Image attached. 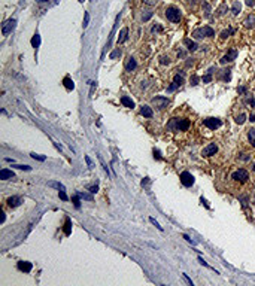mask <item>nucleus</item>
Returning a JSON list of instances; mask_svg holds the SVG:
<instances>
[{
	"instance_id": "nucleus-1",
	"label": "nucleus",
	"mask_w": 255,
	"mask_h": 286,
	"mask_svg": "<svg viewBox=\"0 0 255 286\" xmlns=\"http://www.w3.org/2000/svg\"><path fill=\"white\" fill-rule=\"evenodd\" d=\"M167 127H169L170 130H175V131H185V130H188V127H190V121H188V119L173 118V119L169 122Z\"/></svg>"
},
{
	"instance_id": "nucleus-2",
	"label": "nucleus",
	"mask_w": 255,
	"mask_h": 286,
	"mask_svg": "<svg viewBox=\"0 0 255 286\" xmlns=\"http://www.w3.org/2000/svg\"><path fill=\"white\" fill-rule=\"evenodd\" d=\"M212 36H215V30H213L212 27H209V26H204V27L197 29V30H194V31H193V37H195V39H201V37H212Z\"/></svg>"
},
{
	"instance_id": "nucleus-3",
	"label": "nucleus",
	"mask_w": 255,
	"mask_h": 286,
	"mask_svg": "<svg viewBox=\"0 0 255 286\" xmlns=\"http://www.w3.org/2000/svg\"><path fill=\"white\" fill-rule=\"evenodd\" d=\"M166 18L172 23H179L181 21V11L175 6H169L166 9Z\"/></svg>"
},
{
	"instance_id": "nucleus-4",
	"label": "nucleus",
	"mask_w": 255,
	"mask_h": 286,
	"mask_svg": "<svg viewBox=\"0 0 255 286\" xmlns=\"http://www.w3.org/2000/svg\"><path fill=\"white\" fill-rule=\"evenodd\" d=\"M231 179L236 180V182H246L249 179V173L245 170V168H239L236 170L233 174H231Z\"/></svg>"
},
{
	"instance_id": "nucleus-5",
	"label": "nucleus",
	"mask_w": 255,
	"mask_h": 286,
	"mask_svg": "<svg viewBox=\"0 0 255 286\" xmlns=\"http://www.w3.org/2000/svg\"><path fill=\"white\" fill-rule=\"evenodd\" d=\"M203 124H204V127H207L210 130H215V128H219L222 125V121L218 119V118H206L203 121Z\"/></svg>"
},
{
	"instance_id": "nucleus-6",
	"label": "nucleus",
	"mask_w": 255,
	"mask_h": 286,
	"mask_svg": "<svg viewBox=\"0 0 255 286\" xmlns=\"http://www.w3.org/2000/svg\"><path fill=\"white\" fill-rule=\"evenodd\" d=\"M15 26H17V20H8V21L3 24V27H2V34H3V36H8L9 33H12V30L15 29Z\"/></svg>"
},
{
	"instance_id": "nucleus-7",
	"label": "nucleus",
	"mask_w": 255,
	"mask_h": 286,
	"mask_svg": "<svg viewBox=\"0 0 255 286\" xmlns=\"http://www.w3.org/2000/svg\"><path fill=\"white\" fill-rule=\"evenodd\" d=\"M152 105L158 110H163L164 108L169 106V99H166V97H155V99H152Z\"/></svg>"
},
{
	"instance_id": "nucleus-8",
	"label": "nucleus",
	"mask_w": 255,
	"mask_h": 286,
	"mask_svg": "<svg viewBox=\"0 0 255 286\" xmlns=\"http://www.w3.org/2000/svg\"><path fill=\"white\" fill-rule=\"evenodd\" d=\"M181 182H182L184 186H193L194 185V177H193L191 173L184 171V173H181Z\"/></svg>"
},
{
	"instance_id": "nucleus-9",
	"label": "nucleus",
	"mask_w": 255,
	"mask_h": 286,
	"mask_svg": "<svg viewBox=\"0 0 255 286\" xmlns=\"http://www.w3.org/2000/svg\"><path fill=\"white\" fill-rule=\"evenodd\" d=\"M216 152H218L216 143H210V145H207V146L201 151V155H203V157H212V155H215Z\"/></svg>"
},
{
	"instance_id": "nucleus-10",
	"label": "nucleus",
	"mask_w": 255,
	"mask_h": 286,
	"mask_svg": "<svg viewBox=\"0 0 255 286\" xmlns=\"http://www.w3.org/2000/svg\"><path fill=\"white\" fill-rule=\"evenodd\" d=\"M236 57H237V51H236V49H231V51H228V54H225V55L221 58V63H222V64H225V63H231Z\"/></svg>"
},
{
	"instance_id": "nucleus-11",
	"label": "nucleus",
	"mask_w": 255,
	"mask_h": 286,
	"mask_svg": "<svg viewBox=\"0 0 255 286\" xmlns=\"http://www.w3.org/2000/svg\"><path fill=\"white\" fill-rule=\"evenodd\" d=\"M15 177V173L12 170H8V168H3L0 171V179L2 180H8V179H14Z\"/></svg>"
},
{
	"instance_id": "nucleus-12",
	"label": "nucleus",
	"mask_w": 255,
	"mask_h": 286,
	"mask_svg": "<svg viewBox=\"0 0 255 286\" xmlns=\"http://www.w3.org/2000/svg\"><path fill=\"white\" fill-rule=\"evenodd\" d=\"M136 67H137V63H136V60H134L133 57L127 58V61H125V70H127V72H132V70H134Z\"/></svg>"
},
{
	"instance_id": "nucleus-13",
	"label": "nucleus",
	"mask_w": 255,
	"mask_h": 286,
	"mask_svg": "<svg viewBox=\"0 0 255 286\" xmlns=\"http://www.w3.org/2000/svg\"><path fill=\"white\" fill-rule=\"evenodd\" d=\"M32 268H33L32 262H27V261H20V262H18V270H21V271L30 273V271H32Z\"/></svg>"
},
{
	"instance_id": "nucleus-14",
	"label": "nucleus",
	"mask_w": 255,
	"mask_h": 286,
	"mask_svg": "<svg viewBox=\"0 0 255 286\" xmlns=\"http://www.w3.org/2000/svg\"><path fill=\"white\" fill-rule=\"evenodd\" d=\"M127 39H129V29L125 27V29L121 30V33H119V36H118V45H119V43H124Z\"/></svg>"
},
{
	"instance_id": "nucleus-15",
	"label": "nucleus",
	"mask_w": 255,
	"mask_h": 286,
	"mask_svg": "<svg viewBox=\"0 0 255 286\" xmlns=\"http://www.w3.org/2000/svg\"><path fill=\"white\" fill-rule=\"evenodd\" d=\"M140 113H142L145 118H152V115H154L152 109H151L149 106H146V105H143V106L140 108Z\"/></svg>"
},
{
	"instance_id": "nucleus-16",
	"label": "nucleus",
	"mask_w": 255,
	"mask_h": 286,
	"mask_svg": "<svg viewBox=\"0 0 255 286\" xmlns=\"http://www.w3.org/2000/svg\"><path fill=\"white\" fill-rule=\"evenodd\" d=\"M21 198L20 197H11V198H8V206L9 207H18L20 204H21Z\"/></svg>"
},
{
	"instance_id": "nucleus-17",
	"label": "nucleus",
	"mask_w": 255,
	"mask_h": 286,
	"mask_svg": "<svg viewBox=\"0 0 255 286\" xmlns=\"http://www.w3.org/2000/svg\"><path fill=\"white\" fill-rule=\"evenodd\" d=\"M184 43L187 45V48H188V51H191V52H194L197 48H198V45L194 42V40H191V39H185L184 40Z\"/></svg>"
},
{
	"instance_id": "nucleus-18",
	"label": "nucleus",
	"mask_w": 255,
	"mask_h": 286,
	"mask_svg": "<svg viewBox=\"0 0 255 286\" xmlns=\"http://www.w3.org/2000/svg\"><path fill=\"white\" fill-rule=\"evenodd\" d=\"M121 103H122L125 108H130V109H133V108H134V102H133L130 97H127V95H124V97L121 99Z\"/></svg>"
},
{
	"instance_id": "nucleus-19",
	"label": "nucleus",
	"mask_w": 255,
	"mask_h": 286,
	"mask_svg": "<svg viewBox=\"0 0 255 286\" xmlns=\"http://www.w3.org/2000/svg\"><path fill=\"white\" fill-rule=\"evenodd\" d=\"M248 140H249V143L255 148V128H249V130H248Z\"/></svg>"
},
{
	"instance_id": "nucleus-20",
	"label": "nucleus",
	"mask_w": 255,
	"mask_h": 286,
	"mask_svg": "<svg viewBox=\"0 0 255 286\" xmlns=\"http://www.w3.org/2000/svg\"><path fill=\"white\" fill-rule=\"evenodd\" d=\"M72 233V221L70 218H66V224H64V234L66 236H70Z\"/></svg>"
},
{
	"instance_id": "nucleus-21",
	"label": "nucleus",
	"mask_w": 255,
	"mask_h": 286,
	"mask_svg": "<svg viewBox=\"0 0 255 286\" xmlns=\"http://www.w3.org/2000/svg\"><path fill=\"white\" fill-rule=\"evenodd\" d=\"M63 83H64V86H66L67 89H73V88H75V83H73V80H72L69 76H66V78L63 79Z\"/></svg>"
},
{
	"instance_id": "nucleus-22",
	"label": "nucleus",
	"mask_w": 255,
	"mask_h": 286,
	"mask_svg": "<svg viewBox=\"0 0 255 286\" xmlns=\"http://www.w3.org/2000/svg\"><path fill=\"white\" fill-rule=\"evenodd\" d=\"M39 45H40V36L36 33V34L32 37V46H33V48H39Z\"/></svg>"
},
{
	"instance_id": "nucleus-23",
	"label": "nucleus",
	"mask_w": 255,
	"mask_h": 286,
	"mask_svg": "<svg viewBox=\"0 0 255 286\" xmlns=\"http://www.w3.org/2000/svg\"><path fill=\"white\" fill-rule=\"evenodd\" d=\"M173 82H175V83H178V85H182V83H184V72H181V73L175 75Z\"/></svg>"
},
{
	"instance_id": "nucleus-24",
	"label": "nucleus",
	"mask_w": 255,
	"mask_h": 286,
	"mask_svg": "<svg viewBox=\"0 0 255 286\" xmlns=\"http://www.w3.org/2000/svg\"><path fill=\"white\" fill-rule=\"evenodd\" d=\"M48 186H52V188H57L58 191H66V188H64V185H61L60 182H48Z\"/></svg>"
},
{
	"instance_id": "nucleus-25",
	"label": "nucleus",
	"mask_w": 255,
	"mask_h": 286,
	"mask_svg": "<svg viewBox=\"0 0 255 286\" xmlns=\"http://www.w3.org/2000/svg\"><path fill=\"white\" fill-rule=\"evenodd\" d=\"M240 9H242V5H240V2H236L233 3V9H231V12H233V15H237L239 12H240Z\"/></svg>"
},
{
	"instance_id": "nucleus-26",
	"label": "nucleus",
	"mask_w": 255,
	"mask_h": 286,
	"mask_svg": "<svg viewBox=\"0 0 255 286\" xmlns=\"http://www.w3.org/2000/svg\"><path fill=\"white\" fill-rule=\"evenodd\" d=\"M245 26H246V27H254V26H255V17H254V15H249V17L245 20Z\"/></svg>"
},
{
	"instance_id": "nucleus-27",
	"label": "nucleus",
	"mask_w": 255,
	"mask_h": 286,
	"mask_svg": "<svg viewBox=\"0 0 255 286\" xmlns=\"http://www.w3.org/2000/svg\"><path fill=\"white\" fill-rule=\"evenodd\" d=\"M213 70H215L213 67H212V69H209L207 75H204V76H203V82H204V83H207V82H210V80H212V72H213Z\"/></svg>"
},
{
	"instance_id": "nucleus-28",
	"label": "nucleus",
	"mask_w": 255,
	"mask_h": 286,
	"mask_svg": "<svg viewBox=\"0 0 255 286\" xmlns=\"http://www.w3.org/2000/svg\"><path fill=\"white\" fill-rule=\"evenodd\" d=\"M121 54H122V52H121V49H119V48H116L115 51H112V52H110V55H109V57H110V60H115V58L121 57Z\"/></svg>"
},
{
	"instance_id": "nucleus-29",
	"label": "nucleus",
	"mask_w": 255,
	"mask_h": 286,
	"mask_svg": "<svg viewBox=\"0 0 255 286\" xmlns=\"http://www.w3.org/2000/svg\"><path fill=\"white\" fill-rule=\"evenodd\" d=\"M233 33H234V29H231V27H230L228 30H224V31L221 33V37H222V39H227V37H228L230 34H233Z\"/></svg>"
},
{
	"instance_id": "nucleus-30",
	"label": "nucleus",
	"mask_w": 255,
	"mask_h": 286,
	"mask_svg": "<svg viewBox=\"0 0 255 286\" xmlns=\"http://www.w3.org/2000/svg\"><path fill=\"white\" fill-rule=\"evenodd\" d=\"M225 11H228V6H227V5L224 3V5H221V6L218 8L216 14H218V15H224V14H225Z\"/></svg>"
},
{
	"instance_id": "nucleus-31",
	"label": "nucleus",
	"mask_w": 255,
	"mask_h": 286,
	"mask_svg": "<svg viewBox=\"0 0 255 286\" xmlns=\"http://www.w3.org/2000/svg\"><path fill=\"white\" fill-rule=\"evenodd\" d=\"M245 121H246V115H245V113H240V115L236 116V122H237V124H243Z\"/></svg>"
},
{
	"instance_id": "nucleus-32",
	"label": "nucleus",
	"mask_w": 255,
	"mask_h": 286,
	"mask_svg": "<svg viewBox=\"0 0 255 286\" xmlns=\"http://www.w3.org/2000/svg\"><path fill=\"white\" fill-rule=\"evenodd\" d=\"M151 17H152V12L151 11H145V14L142 15V21H149Z\"/></svg>"
},
{
	"instance_id": "nucleus-33",
	"label": "nucleus",
	"mask_w": 255,
	"mask_h": 286,
	"mask_svg": "<svg viewBox=\"0 0 255 286\" xmlns=\"http://www.w3.org/2000/svg\"><path fill=\"white\" fill-rule=\"evenodd\" d=\"M30 155H32V158L39 159V161H45V159H46V157H45V155H39V154H35V152H33V154H30Z\"/></svg>"
},
{
	"instance_id": "nucleus-34",
	"label": "nucleus",
	"mask_w": 255,
	"mask_h": 286,
	"mask_svg": "<svg viewBox=\"0 0 255 286\" xmlns=\"http://www.w3.org/2000/svg\"><path fill=\"white\" fill-rule=\"evenodd\" d=\"M72 201H73V204H75V207H76V209H79V207H81V203H79V195H73V197H72Z\"/></svg>"
},
{
	"instance_id": "nucleus-35",
	"label": "nucleus",
	"mask_w": 255,
	"mask_h": 286,
	"mask_svg": "<svg viewBox=\"0 0 255 286\" xmlns=\"http://www.w3.org/2000/svg\"><path fill=\"white\" fill-rule=\"evenodd\" d=\"M78 195H79L81 198H84V200H90V201L93 200V197H91L90 194H85V192H78Z\"/></svg>"
},
{
	"instance_id": "nucleus-36",
	"label": "nucleus",
	"mask_w": 255,
	"mask_h": 286,
	"mask_svg": "<svg viewBox=\"0 0 255 286\" xmlns=\"http://www.w3.org/2000/svg\"><path fill=\"white\" fill-rule=\"evenodd\" d=\"M88 23H90V14L85 12V17H84V29L88 26Z\"/></svg>"
},
{
	"instance_id": "nucleus-37",
	"label": "nucleus",
	"mask_w": 255,
	"mask_h": 286,
	"mask_svg": "<svg viewBox=\"0 0 255 286\" xmlns=\"http://www.w3.org/2000/svg\"><path fill=\"white\" fill-rule=\"evenodd\" d=\"M160 63H161V64H170V58H169V57H161V58H160Z\"/></svg>"
},
{
	"instance_id": "nucleus-38",
	"label": "nucleus",
	"mask_w": 255,
	"mask_h": 286,
	"mask_svg": "<svg viewBox=\"0 0 255 286\" xmlns=\"http://www.w3.org/2000/svg\"><path fill=\"white\" fill-rule=\"evenodd\" d=\"M178 86H179V85H178V83H175V82H173V83H172V85H169V88H167V91H169V92H172V91H175V89H176V88H178Z\"/></svg>"
},
{
	"instance_id": "nucleus-39",
	"label": "nucleus",
	"mask_w": 255,
	"mask_h": 286,
	"mask_svg": "<svg viewBox=\"0 0 255 286\" xmlns=\"http://www.w3.org/2000/svg\"><path fill=\"white\" fill-rule=\"evenodd\" d=\"M149 221H151V222H152V224H154V225H155V227H157V228H158L160 231L163 230V227H160V224H158V222H157V221H155L154 218H149Z\"/></svg>"
},
{
	"instance_id": "nucleus-40",
	"label": "nucleus",
	"mask_w": 255,
	"mask_h": 286,
	"mask_svg": "<svg viewBox=\"0 0 255 286\" xmlns=\"http://www.w3.org/2000/svg\"><path fill=\"white\" fill-rule=\"evenodd\" d=\"M157 2H158V0H143V3H146V5H149V6H154Z\"/></svg>"
},
{
	"instance_id": "nucleus-41",
	"label": "nucleus",
	"mask_w": 255,
	"mask_h": 286,
	"mask_svg": "<svg viewBox=\"0 0 255 286\" xmlns=\"http://www.w3.org/2000/svg\"><path fill=\"white\" fill-rule=\"evenodd\" d=\"M197 83H198V76L194 75V76L191 78V85H197Z\"/></svg>"
},
{
	"instance_id": "nucleus-42",
	"label": "nucleus",
	"mask_w": 255,
	"mask_h": 286,
	"mask_svg": "<svg viewBox=\"0 0 255 286\" xmlns=\"http://www.w3.org/2000/svg\"><path fill=\"white\" fill-rule=\"evenodd\" d=\"M154 158L161 159V154H160V151H158V149H154Z\"/></svg>"
},
{
	"instance_id": "nucleus-43",
	"label": "nucleus",
	"mask_w": 255,
	"mask_h": 286,
	"mask_svg": "<svg viewBox=\"0 0 255 286\" xmlns=\"http://www.w3.org/2000/svg\"><path fill=\"white\" fill-rule=\"evenodd\" d=\"M58 195H60V198H61V200H64V201L67 200V195H66V192H64V191H60V192H58Z\"/></svg>"
},
{
	"instance_id": "nucleus-44",
	"label": "nucleus",
	"mask_w": 255,
	"mask_h": 286,
	"mask_svg": "<svg viewBox=\"0 0 255 286\" xmlns=\"http://www.w3.org/2000/svg\"><path fill=\"white\" fill-rule=\"evenodd\" d=\"M98 191V186L97 185H94V186H90V192H93V194H96Z\"/></svg>"
},
{
	"instance_id": "nucleus-45",
	"label": "nucleus",
	"mask_w": 255,
	"mask_h": 286,
	"mask_svg": "<svg viewBox=\"0 0 255 286\" xmlns=\"http://www.w3.org/2000/svg\"><path fill=\"white\" fill-rule=\"evenodd\" d=\"M204 9H206V17H209L210 15V6L207 3H204Z\"/></svg>"
},
{
	"instance_id": "nucleus-46",
	"label": "nucleus",
	"mask_w": 255,
	"mask_h": 286,
	"mask_svg": "<svg viewBox=\"0 0 255 286\" xmlns=\"http://www.w3.org/2000/svg\"><path fill=\"white\" fill-rule=\"evenodd\" d=\"M152 31H154V33H155V31H163V27H161V26H154V27H152Z\"/></svg>"
},
{
	"instance_id": "nucleus-47",
	"label": "nucleus",
	"mask_w": 255,
	"mask_h": 286,
	"mask_svg": "<svg viewBox=\"0 0 255 286\" xmlns=\"http://www.w3.org/2000/svg\"><path fill=\"white\" fill-rule=\"evenodd\" d=\"M246 5H248L249 8H252V6H255V0H246Z\"/></svg>"
},
{
	"instance_id": "nucleus-48",
	"label": "nucleus",
	"mask_w": 255,
	"mask_h": 286,
	"mask_svg": "<svg viewBox=\"0 0 255 286\" xmlns=\"http://www.w3.org/2000/svg\"><path fill=\"white\" fill-rule=\"evenodd\" d=\"M240 158H242L243 161H249V159H251V157H248L246 154H240Z\"/></svg>"
},
{
	"instance_id": "nucleus-49",
	"label": "nucleus",
	"mask_w": 255,
	"mask_h": 286,
	"mask_svg": "<svg viewBox=\"0 0 255 286\" xmlns=\"http://www.w3.org/2000/svg\"><path fill=\"white\" fill-rule=\"evenodd\" d=\"M184 238H185V240H188V241H190L191 244H195V241H194V240H191V238H190V237H188L187 234H184Z\"/></svg>"
},
{
	"instance_id": "nucleus-50",
	"label": "nucleus",
	"mask_w": 255,
	"mask_h": 286,
	"mask_svg": "<svg viewBox=\"0 0 255 286\" xmlns=\"http://www.w3.org/2000/svg\"><path fill=\"white\" fill-rule=\"evenodd\" d=\"M249 121H251V122H255V112H254V113H251V116H249Z\"/></svg>"
},
{
	"instance_id": "nucleus-51",
	"label": "nucleus",
	"mask_w": 255,
	"mask_h": 286,
	"mask_svg": "<svg viewBox=\"0 0 255 286\" xmlns=\"http://www.w3.org/2000/svg\"><path fill=\"white\" fill-rule=\"evenodd\" d=\"M198 261H200V264H201V265H204V267H209V265H207V262H204V261H203V258H198Z\"/></svg>"
},
{
	"instance_id": "nucleus-52",
	"label": "nucleus",
	"mask_w": 255,
	"mask_h": 286,
	"mask_svg": "<svg viewBox=\"0 0 255 286\" xmlns=\"http://www.w3.org/2000/svg\"><path fill=\"white\" fill-rule=\"evenodd\" d=\"M184 277H185V280H187V282H188V283H190V285L193 286V282H191V279H190V277H188L187 274H184Z\"/></svg>"
},
{
	"instance_id": "nucleus-53",
	"label": "nucleus",
	"mask_w": 255,
	"mask_h": 286,
	"mask_svg": "<svg viewBox=\"0 0 255 286\" xmlns=\"http://www.w3.org/2000/svg\"><path fill=\"white\" fill-rule=\"evenodd\" d=\"M248 103H249L251 106H255V99H249V100H248Z\"/></svg>"
},
{
	"instance_id": "nucleus-54",
	"label": "nucleus",
	"mask_w": 255,
	"mask_h": 286,
	"mask_svg": "<svg viewBox=\"0 0 255 286\" xmlns=\"http://www.w3.org/2000/svg\"><path fill=\"white\" fill-rule=\"evenodd\" d=\"M245 91H246V88H245V86H240V88H239V92H240V94H243Z\"/></svg>"
},
{
	"instance_id": "nucleus-55",
	"label": "nucleus",
	"mask_w": 255,
	"mask_h": 286,
	"mask_svg": "<svg viewBox=\"0 0 255 286\" xmlns=\"http://www.w3.org/2000/svg\"><path fill=\"white\" fill-rule=\"evenodd\" d=\"M85 161H87V164H88V165H91V159H90V157H85Z\"/></svg>"
},
{
	"instance_id": "nucleus-56",
	"label": "nucleus",
	"mask_w": 255,
	"mask_h": 286,
	"mask_svg": "<svg viewBox=\"0 0 255 286\" xmlns=\"http://www.w3.org/2000/svg\"><path fill=\"white\" fill-rule=\"evenodd\" d=\"M37 2H40V3H42V2H46V0H37Z\"/></svg>"
},
{
	"instance_id": "nucleus-57",
	"label": "nucleus",
	"mask_w": 255,
	"mask_h": 286,
	"mask_svg": "<svg viewBox=\"0 0 255 286\" xmlns=\"http://www.w3.org/2000/svg\"><path fill=\"white\" fill-rule=\"evenodd\" d=\"M252 170H254V171H255V164H254V167H252Z\"/></svg>"
},
{
	"instance_id": "nucleus-58",
	"label": "nucleus",
	"mask_w": 255,
	"mask_h": 286,
	"mask_svg": "<svg viewBox=\"0 0 255 286\" xmlns=\"http://www.w3.org/2000/svg\"><path fill=\"white\" fill-rule=\"evenodd\" d=\"M79 2H81V3H82V2H84V0H79Z\"/></svg>"
}]
</instances>
